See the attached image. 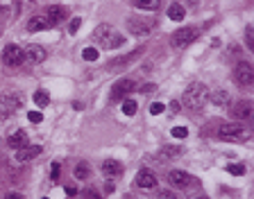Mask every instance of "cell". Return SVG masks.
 Returning <instances> with one entry per match:
<instances>
[{"label": "cell", "mask_w": 254, "mask_h": 199, "mask_svg": "<svg viewBox=\"0 0 254 199\" xmlns=\"http://www.w3.org/2000/svg\"><path fill=\"white\" fill-rule=\"evenodd\" d=\"M206 102H209V88H206L204 84L193 81V84L186 86L184 95H182V104H184L186 109H191V111H200Z\"/></svg>", "instance_id": "obj_1"}, {"label": "cell", "mask_w": 254, "mask_h": 199, "mask_svg": "<svg viewBox=\"0 0 254 199\" xmlns=\"http://www.w3.org/2000/svg\"><path fill=\"white\" fill-rule=\"evenodd\" d=\"M93 41L109 50V48H118V45H123L125 43V37L118 32V30H116L114 25L102 23V25L96 27V32H93Z\"/></svg>", "instance_id": "obj_2"}, {"label": "cell", "mask_w": 254, "mask_h": 199, "mask_svg": "<svg viewBox=\"0 0 254 199\" xmlns=\"http://www.w3.org/2000/svg\"><path fill=\"white\" fill-rule=\"evenodd\" d=\"M198 34H200V30L193 25L179 27L177 32L173 34V39H170V43H173V48H186V45H191L198 39Z\"/></svg>", "instance_id": "obj_3"}, {"label": "cell", "mask_w": 254, "mask_h": 199, "mask_svg": "<svg viewBox=\"0 0 254 199\" xmlns=\"http://www.w3.org/2000/svg\"><path fill=\"white\" fill-rule=\"evenodd\" d=\"M134 88H136V84L132 80H127V77L114 81V86H111V102H123V100H127V95H130Z\"/></svg>", "instance_id": "obj_4"}, {"label": "cell", "mask_w": 254, "mask_h": 199, "mask_svg": "<svg viewBox=\"0 0 254 199\" xmlns=\"http://www.w3.org/2000/svg\"><path fill=\"white\" fill-rule=\"evenodd\" d=\"M218 136L222 140H243L248 136L243 124H236V122H229V124H222L220 129H218Z\"/></svg>", "instance_id": "obj_5"}, {"label": "cell", "mask_w": 254, "mask_h": 199, "mask_svg": "<svg viewBox=\"0 0 254 199\" xmlns=\"http://www.w3.org/2000/svg\"><path fill=\"white\" fill-rule=\"evenodd\" d=\"M21 109V97L16 93H0V116H11Z\"/></svg>", "instance_id": "obj_6"}, {"label": "cell", "mask_w": 254, "mask_h": 199, "mask_svg": "<svg viewBox=\"0 0 254 199\" xmlns=\"http://www.w3.org/2000/svg\"><path fill=\"white\" fill-rule=\"evenodd\" d=\"M234 80H236L241 86H252V81H254V68H252V64H248V61H241V64L236 66V70H234Z\"/></svg>", "instance_id": "obj_7"}, {"label": "cell", "mask_w": 254, "mask_h": 199, "mask_svg": "<svg viewBox=\"0 0 254 199\" xmlns=\"http://www.w3.org/2000/svg\"><path fill=\"white\" fill-rule=\"evenodd\" d=\"M2 61H5L7 66H21L23 61H25V52H23L18 45L11 43L2 50Z\"/></svg>", "instance_id": "obj_8"}, {"label": "cell", "mask_w": 254, "mask_h": 199, "mask_svg": "<svg viewBox=\"0 0 254 199\" xmlns=\"http://www.w3.org/2000/svg\"><path fill=\"white\" fill-rule=\"evenodd\" d=\"M252 113H254L252 100H238V102L234 104V109H232V116L236 120H250L252 118Z\"/></svg>", "instance_id": "obj_9"}, {"label": "cell", "mask_w": 254, "mask_h": 199, "mask_svg": "<svg viewBox=\"0 0 254 199\" xmlns=\"http://www.w3.org/2000/svg\"><path fill=\"white\" fill-rule=\"evenodd\" d=\"M168 181L173 183V186H177V188H186V186H195V183H198L189 172H184V170H173V172L168 174Z\"/></svg>", "instance_id": "obj_10"}, {"label": "cell", "mask_w": 254, "mask_h": 199, "mask_svg": "<svg viewBox=\"0 0 254 199\" xmlns=\"http://www.w3.org/2000/svg\"><path fill=\"white\" fill-rule=\"evenodd\" d=\"M41 154V145H30V147H21V150H16V154H14V159H16V163H30L34 161L37 156Z\"/></svg>", "instance_id": "obj_11"}, {"label": "cell", "mask_w": 254, "mask_h": 199, "mask_svg": "<svg viewBox=\"0 0 254 199\" xmlns=\"http://www.w3.org/2000/svg\"><path fill=\"white\" fill-rule=\"evenodd\" d=\"M136 186H139V188H146V190L157 188V177H154L150 170H139V172H136Z\"/></svg>", "instance_id": "obj_12"}, {"label": "cell", "mask_w": 254, "mask_h": 199, "mask_svg": "<svg viewBox=\"0 0 254 199\" xmlns=\"http://www.w3.org/2000/svg\"><path fill=\"white\" fill-rule=\"evenodd\" d=\"M23 52H25V61H30V64H41L46 59V50L41 45H27V50H23Z\"/></svg>", "instance_id": "obj_13"}, {"label": "cell", "mask_w": 254, "mask_h": 199, "mask_svg": "<svg viewBox=\"0 0 254 199\" xmlns=\"http://www.w3.org/2000/svg\"><path fill=\"white\" fill-rule=\"evenodd\" d=\"M7 145H9L11 150H21V147H25L27 145V131L25 129L11 131V136L7 138Z\"/></svg>", "instance_id": "obj_14"}, {"label": "cell", "mask_w": 254, "mask_h": 199, "mask_svg": "<svg viewBox=\"0 0 254 199\" xmlns=\"http://www.w3.org/2000/svg\"><path fill=\"white\" fill-rule=\"evenodd\" d=\"M102 172L107 174V177L116 179V177H120L125 170H123V163L120 161H116V159H107V161L102 163Z\"/></svg>", "instance_id": "obj_15"}, {"label": "cell", "mask_w": 254, "mask_h": 199, "mask_svg": "<svg viewBox=\"0 0 254 199\" xmlns=\"http://www.w3.org/2000/svg\"><path fill=\"white\" fill-rule=\"evenodd\" d=\"M68 16V11H66V7H61V5H52V7H48V23L50 25H57V23H61L64 18Z\"/></svg>", "instance_id": "obj_16"}, {"label": "cell", "mask_w": 254, "mask_h": 199, "mask_svg": "<svg viewBox=\"0 0 254 199\" xmlns=\"http://www.w3.org/2000/svg\"><path fill=\"white\" fill-rule=\"evenodd\" d=\"M48 27H50V23L46 16H32L27 21V30H30V32H44Z\"/></svg>", "instance_id": "obj_17"}, {"label": "cell", "mask_w": 254, "mask_h": 199, "mask_svg": "<svg viewBox=\"0 0 254 199\" xmlns=\"http://www.w3.org/2000/svg\"><path fill=\"white\" fill-rule=\"evenodd\" d=\"M184 16H186V11H184V7L179 5V2H173V5L168 7V18L170 21H184Z\"/></svg>", "instance_id": "obj_18"}, {"label": "cell", "mask_w": 254, "mask_h": 199, "mask_svg": "<svg viewBox=\"0 0 254 199\" xmlns=\"http://www.w3.org/2000/svg\"><path fill=\"white\" fill-rule=\"evenodd\" d=\"M127 27H130L132 34H148L150 32V27H148L143 21H136V18H130V21H127Z\"/></svg>", "instance_id": "obj_19"}, {"label": "cell", "mask_w": 254, "mask_h": 199, "mask_svg": "<svg viewBox=\"0 0 254 199\" xmlns=\"http://www.w3.org/2000/svg\"><path fill=\"white\" fill-rule=\"evenodd\" d=\"M136 9H146V11H154L159 9V0H132Z\"/></svg>", "instance_id": "obj_20"}, {"label": "cell", "mask_w": 254, "mask_h": 199, "mask_svg": "<svg viewBox=\"0 0 254 199\" xmlns=\"http://www.w3.org/2000/svg\"><path fill=\"white\" fill-rule=\"evenodd\" d=\"M89 174H91V167H89L87 161H80L75 165V179H80V181H84V179H89Z\"/></svg>", "instance_id": "obj_21"}, {"label": "cell", "mask_w": 254, "mask_h": 199, "mask_svg": "<svg viewBox=\"0 0 254 199\" xmlns=\"http://www.w3.org/2000/svg\"><path fill=\"white\" fill-rule=\"evenodd\" d=\"M209 100L216 104V107H225V104L229 102V93H227V91H216L213 95L209 97Z\"/></svg>", "instance_id": "obj_22"}, {"label": "cell", "mask_w": 254, "mask_h": 199, "mask_svg": "<svg viewBox=\"0 0 254 199\" xmlns=\"http://www.w3.org/2000/svg\"><path fill=\"white\" fill-rule=\"evenodd\" d=\"M32 100H34V104H37V107H48V104H50V95L46 91H34Z\"/></svg>", "instance_id": "obj_23"}, {"label": "cell", "mask_w": 254, "mask_h": 199, "mask_svg": "<svg viewBox=\"0 0 254 199\" xmlns=\"http://www.w3.org/2000/svg\"><path fill=\"white\" fill-rule=\"evenodd\" d=\"M161 154L166 156V159H179L182 156V147H173V145H166L161 150Z\"/></svg>", "instance_id": "obj_24"}, {"label": "cell", "mask_w": 254, "mask_h": 199, "mask_svg": "<svg viewBox=\"0 0 254 199\" xmlns=\"http://www.w3.org/2000/svg\"><path fill=\"white\" fill-rule=\"evenodd\" d=\"M120 109H123L125 116H134L136 109H139V107H136L134 100H123V107H120Z\"/></svg>", "instance_id": "obj_25"}, {"label": "cell", "mask_w": 254, "mask_h": 199, "mask_svg": "<svg viewBox=\"0 0 254 199\" xmlns=\"http://www.w3.org/2000/svg\"><path fill=\"white\" fill-rule=\"evenodd\" d=\"M227 172L234 174V177H243V174H245V165H241V163H238V165H227Z\"/></svg>", "instance_id": "obj_26"}, {"label": "cell", "mask_w": 254, "mask_h": 199, "mask_svg": "<svg viewBox=\"0 0 254 199\" xmlns=\"http://www.w3.org/2000/svg\"><path fill=\"white\" fill-rule=\"evenodd\" d=\"M245 45H248V50H254V30L252 27L245 30Z\"/></svg>", "instance_id": "obj_27"}, {"label": "cell", "mask_w": 254, "mask_h": 199, "mask_svg": "<svg viewBox=\"0 0 254 199\" xmlns=\"http://www.w3.org/2000/svg\"><path fill=\"white\" fill-rule=\"evenodd\" d=\"M82 57H84L87 61H96V59H98V50H96V48H84Z\"/></svg>", "instance_id": "obj_28"}, {"label": "cell", "mask_w": 254, "mask_h": 199, "mask_svg": "<svg viewBox=\"0 0 254 199\" xmlns=\"http://www.w3.org/2000/svg\"><path fill=\"white\" fill-rule=\"evenodd\" d=\"M50 170H52V172H50V179H52V181H59V177H61V165L59 163H52Z\"/></svg>", "instance_id": "obj_29"}, {"label": "cell", "mask_w": 254, "mask_h": 199, "mask_svg": "<svg viewBox=\"0 0 254 199\" xmlns=\"http://www.w3.org/2000/svg\"><path fill=\"white\" fill-rule=\"evenodd\" d=\"M170 134H173L175 138H186V136H189V129H186V127H175Z\"/></svg>", "instance_id": "obj_30"}, {"label": "cell", "mask_w": 254, "mask_h": 199, "mask_svg": "<svg viewBox=\"0 0 254 199\" xmlns=\"http://www.w3.org/2000/svg\"><path fill=\"white\" fill-rule=\"evenodd\" d=\"M80 25H82V18H73V21L68 23V34H75L77 30H80Z\"/></svg>", "instance_id": "obj_31"}, {"label": "cell", "mask_w": 254, "mask_h": 199, "mask_svg": "<svg viewBox=\"0 0 254 199\" xmlns=\"http://www.w3.org/2000/svg\"><path fill=\"white\" fill-rule=\"evenodd\" d=\"M27 120H30V122H34V124H39L41 120H44V116H41L39 111H30V113H27Z\"/></svg>", "instance_id": "obj_32"}, {"label": "cell", "mask_w": 254, "mask_h": 199, "mask_svg": "<svg viewBox=\"0 0 254 199\" xmlns=\"http://www.w3.org/2000/svg\"><path fill=\"white\" fill-rule=\"evenodd\" d=\"M84 199H102V197H100V193H98V190L89 188L87 193H84Z\"/></svg>", "instance_id": "obj_33"}, {"label": "cell", "mask_w": 254, "mask_h": 199, "mask_svg": "<svg viewBox=\"0 0 254 199\" xmlns=\"http://www.w3.org/2000/svg\"><path fill=\"white\" fill-rule=\"evenodd\" d=\"M161 111H163V104H161V102H154V104L150 107V113H152V116H159Z\"/></svg>", "instance_id": "obj_34"}, {"label": "cell", "mask_w": 254, "mask_h": 199, "mask_svg": "<svg viewBox=\"0 0 254 199\" xmlns=\"http://www.w3.org/2000/svg\"><path fill=\"white\" fill-rule=\"evenodd\" d=\"M159 199H177V195H175L173 190H161V193H159Z\"/></svg>", "instance_id": "obj_35"}, {"label": "cell", "mask_w": 254, "mask_h": 199, "mask_svg": "<svg viewBox=\"0 0 254 199\" xmlns=\"http://www.w3.org/2000/svg\"><path fill=\"white\" fill-rule=\"evenodd\" d=\"M66 195H68V197H75V195H77V188H75V186H66Z\"/></svg>", "instance_id": "obj_36"}, {"label": "cell", "mask_w": 254, "mask_h": 199, "mask_svg": "<svg viewBox=\"0 0 254 199\" xmlns=\"http://www.w3.org/2000/svg\"><path fill=\"white\" fill-rule=\"evenodd\" d=\"M5 199H25V197H23L21 193H7V195H5Z\"/></svg>", "instance_id": "obj_37"}, {"label": "cell", "mask_w": 254, "mask_h": 199, "mask_svg": "<svg viewBox=\"0 0 254 199\" xmlns=\"http://www.w3.org/2000/svg\"><path fill=\"white\" fill-rule=\"evenodd\" d=\"M104 190H107V193H114V190H116L114 181H107V183H104Z\"/></svg>", "instance_id": "obj_38"}, {"label": "cell", "mask_w": 254, "mask_h": 199, "mask_svg": "<svg viewBox=\"0 0 254 199\" xmlns=\"http://www.w3.org/2000/svg\"><path fill=\"white\" fill-rule=\"evenodd\" d=\"M152 91H154V86H143L141 88V93H152Z\"/></svg>", "instance_id": "obj_39"}, {"label": "cell", "mask_w": 254, "mask_h": 199, "mask_svg": "<svg viewBox=\"0 0 254 199\" xmlns=\"http://www.w3.org/2000/svg\"><path fill=\"white\" fill-rule=\"evenodd\" d=\"M198 199H209V197H206V195H200V197H198Z\"/></svg>", "instance_id": "obj_40"}, {"label": "cell", "mask_w": 254, "mask_h": 199, "mask_svg": "<svg viewBox=\"0 0 254 199\" xmlns=\"http://www.w3.org/2000/svg\"><path fill=\"white\" fill-rule=\"evenodd\" d=\"M44 199H48V197H44Z\"/></svg>", "instance_id": "obj_41"}]
</instances>
